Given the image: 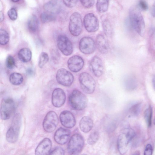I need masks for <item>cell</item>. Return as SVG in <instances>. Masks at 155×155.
Instances as JSON below:
<instances>
[{
	"label": "cell",
	"instance_id": "cell-1",
	"mask_svg": "<svg viewBox=\"0 0 155 155\" xmlns=\"http://www.w3.org/2000/svg\"><path fill=\"white\" fill-rule=\"evenodd\" d=\"M129 21L130 25L139 35H143L145 30L144 21L137 7L133 6L130 10Z\"/></svg>",
	"mask_w": 155,
	"mask_h": 155
},
{
	"label": "cell",
	"instance_id": "cell-2",
	"mask_svg": "<svg viewBox=\"0 0 155 155\" xmlns=\"http://www.w3.org/2000/svg\"><path fill=\"white\" fill-rule=\"evenodd\" d=\"M135 135L134 131L131 128H126L121 130L117 140V148L120 154H124L126 153L130 143Z\"/></svg>",
	"mask_w": 155,
	"mask_h": 155
},
{
	"label": "cell",
	"instance_id": "cell-3",
	"mask_svg": "<svg viewBox=\"0 0 155 155\" xmlns=\"http://www.w3.org/2000/svg\"><path fill=\"white\" fill-rule=\"evenodd\" d=\"M21 122V115L19 113L16 114L13 118L11 126L6 133V138L8 142L13 143L18 140Z\"/></svg>",
	"mask_w": 155,
	"mask_h": 155
},
{
	"label": "cell",
	"instance_id": "cell-4",
	"mask_svg": "<svg viewBox=\"0 0 155 155\" xmlns=\"http://www.w3.org/2000/svg\"><path fill=\"white\" fill-rule=\"evenodd\" d=\"M69 102L74 109L81 110L87 106V99L85 95L78 90L73 91L69 97Z\"/></svg>",
	"mask_w": 155,
	"mask_h": 155
},
{
	"label": "cell",
	"instance_id": "cell-5",
	"mask_svg": "<svg viewBox=\"0 0 155 155\" xmlns=\"http://www.w3.org/2000/svg\"><path fill=\"white\" fill-rule=\"evenodd\" d=\"M84 144L83 137L80 134H76L71 137L67 147V150L70 154L77 155L80 153Z\"/></svg>",
	"mask_w": 155,
	"mask_h": 155
},
{
	"label": "cell",
	"instance_id": "cell-6",
	"mask_svg": "<svg viewBox=\"0 0 155 155\" xmlns=\"http://www.w3.org/2000/svg\"><path fill=\"white\" fill-rule=\"evenodd\" d=\"M79 79L81 88L84 92L88 94L94 92L96 82L91 75L86 72H82L79 75Z\"/></svg>",
	"mask_w": 155,
	"mask_h": 155
},
{
	"label": "cell",
	"instance_id": "cell-7",
	"mask_svg": "<svg viewBox=\"0 0 155 155\" xmlns=\"http://www.w3.org/2000/svg\"><path fill=\"white\" fill-rule=\"evenodd\" d=\"M83 24L80 14L78 12L73 13L70 18L69 30L74 36H78L81 33Z\"/></svg>",
	"mask_w": 155,
	"mask_h": 155
},
{
	"label": "cell",
	"instance_id": "cell-8",
	"mask_svg": "<svg viewBox=\"0 0 155 155\" xmlns=\"http://www.w3.org/2000/svg\"><path fill=\"white\" fill-rule=\"evenodd\" d=\"M15 105L11 98L7 97L3 99L1 102L0 107V117L3 120L9 119L14 113Z\"/></svg>",
	"mask_w": 155,
	"mask_h": 155
},
{
	"label": "cell",
	"instance_id": "cell-9",
	"mask_svg": "<svg viewBox=\"0 0 155 155\" xmlns=\"http://www.w3.org/2000/svg\"><path fill=\"white\" fill-rule=\"evenodd\" d=\"M58 123V118L56 113L54 111L48 112L45 116L43 123L44 130L51 133L56 129Z\"/></svg>",
	"mask_w": 155,
	"mask_h": 155
},
{
	"label": "cell",
	"instance_id": "cell-10",
	"mask_svg": "<svg viewBox=\"0 0 155 155\" xmlns=\"http://www.w3.org/2000/svg\"><path fill=\"white\" fill-rule=\"evenodd\" d=\"M56 79L59 84L64 86L68 87L73 83L74 78L70 72L65 69L61 68L57 71Z\"/></svg>",
	"mask_w": 155,
	"mask_h": 155
},
{
	"label": "cell",
	"instance_id": "cell-11",
	"mask_svg": "<svg viewBox=\"0 0 155 155\" xmlns=\"http://www.w3.org/2000/svg\"><path fill=\"white\" fill-rule=\"evenodd\" d=\"M57 46L58 48L65 55L68 56L73 51L72 43L69 38L63 35H59L57 39Z\"/></svg>",
	"mask_w": 155,
	"mask_h": 155
},
{
	"label": "cell",
	"instance_id": "cell-12",
	"mask_svg": "<svg viewBox=\"0 0 155 155\" xmlns=\"http://www.w3.org/2000/svg\"><path fill=\"white\" fill-rule=\"evenodd\" d=\"M83 23L85 29L88 32H95L98 29V20L93 13H89L86 15L84 18Z\"/></svg>",
	"mask_w": 155,
	"mask_h": 155
},
{
	"label": "cell",
	"instance_id": "cell-13",
	"mask_svg": "<svg viewBox=\"0 0 155 155\" xmlns=\"http://www.w3.org/2000/svg\"><path fill=\"white\" fill-rule=\"evenodd\" d=\"M95 47V43L93 39L91 37H83L79 42V49L84 54H88L92 53L94 51Z\"/></svg>",
	"mask_w": 155,
	"mask_h": 155
},
{
	"label": "cell",
	"instance_id": "cell-14",
	"mask_svg": "<svg viewBox=\"0 0 155 155\" xmlns=\"http://www.w3.org/2000/svg\"><path fill=\"white\" fill-rule=\"evenodd\" d=\"M89 67L91 71L96 77H99L103 72V62L98 57L95 56L91 60Z\"/></svg>",
	"mask_w": 155,
	"mask_h": 155
},
{
	"label": "cell",
	"instance_id": "cell-15",
	"mask_svg": "<svg viewBox=\"0 0 155 155\" xmlns=\"http://www.w3.org/2000/svg\"><path fill=\"white\" fill-rule=\"evenodd\" d=\"M51 100L55 107H59L62 106L66 100V95L64 91L60 88L54 89L52 93Z\"/></svg>",
	"mask_w": 155,
	"mask_h": 155
},
{
	"label": "cell",
	"instance_id": "cell-16",
	"mask_svg": "<svg viewBox=\"0 0 155 155\" xmlns=\"http://www.w3.org/2000/svg\"><path fill=\"white\" fill-rule=\"evenodd\" d=\"M68 68L71 71L77 72L80 71L83 68L84 61L80 56L75 55L70 57L67 62Z\"/></svg>",
	"mask_w": 155,
	"mask_h": 155
},
{
	"label": "cell",
	"instance_id": "cell-17",
	"mask_svg": "<svg viewBox=\"0 0 155 155\" xmlns=\"http://www.w3.org/2000/svg\"><path fill=\"white\" fill-rule=\"evenodd\" d=\"M59 118L62 125L67 128H72L75 124V117L73 114L70 111H63L60 114Z\"/></svg>",
	"mask_w": 155,
	"mask_h": 155
},
{
	"label": "cell",
	"instance_id": "cell-18",
	"mask_svg": "<svg viewBox=\"0 0 155 155\" xmlns=\"http://www.w3.org/2000/svg\"><path fill=\"white\" fill-rule=\"evenodd\" d=\"M71 135L70 131L62 127L59 128L55 132L54 136L55 141L60 144L66 143L69 140Z\"/></svg>",
	"mask_w": 155,
	"mask_h": 155
},
{
	"label": "cell",
	"instance_id": "cell-19",
	"mask_svg": "<svg viewBox=\"0 0 155 155\" xmlns=\"http://www.w3.org/2000/svg\"><path fill=\"white\" fill-rule=\"evenodd\" d=\"M52 146L51 140L48 138H45L39 143L36 147L35 154L37 155L49 154Z\"/></svg>",
	"mask_w": 155,
	"mask_h": 155
},
{
	"label": "cell",
	"instance_id": "cell-20",
	"mask_svg": "<svg viewBox=\"0 0 155 155\" xmlns=\"http://www.w3.org/2000/svg\"><path fill=\"white\" fill-rule=\"evenodd\" d=\"M96 45L101 53L105 54L109 52L110 48L109 43L102 35L99 34L97 36Z\"/></svg>",
	"mask_w": 155,
	"mask_h": 155
},
{
	"label": "cell",
	"instance_id": "cell-21",
	"mask_svg": "<svg viewBox=\"0 0 155 155\" xmlns=\"http://www.w3.org/2000/svg\"><path fill=\"white\" fill-rule=\"evenodd\" d=\"M61 6L57 0H51L46 3L44 5V8L46 12L53 14L58 13L61 9Z\"/></svg>",
	"mask_w": 155,
	"mask_h": 155
},
{
	"label": "cell",
	"instance_id": "cell-22",
	"mask_svg": "<svg viewBox=\"0 0 155 155\" xmlns=\"http://www.w3.org/2000/svg\"><path fill=\"white\" fill-rule=\"evenodd\" d=\"M93 122L91 118L88 116H85L81 120L79 127L81 131L87 133L90 131L93 126Z\"/></svg>",
	"mask_w": 155,
	"mask_h": 155
},
{
	"label": "cell",
	"instance_id": "cell-23",
	"mask_svg": "<svg viewBox=\"0 0 155 155\" xmlns=\"http://www.w3.org/2000/svg\"><path fill=\"white\" fill-rule=\"evenodd\" d=\"M18 57L19 60L21 62L23 63L28 62L31 59L32 53L29 49L23 48L19 51Z\"/></svg>",
	"mask_w": 155,
	"mask_h": 155
},
{
	"label": "cell",
	"instance_id": "cell-24",
	"mask_svg": "<svg viewBox=\"0 0 155 155\" xmlns=\"http://www.w3.org/2000/svg\"><path fill=\"white\" fill-rule=\"evenodd\" d=\"M27 25L29 30L32 32H35L38 30L39 26V21L35 15H32L29 17Z\"/></svg>",
	"mask_w": 155,
	"mask_h": 155
},
{
	"label": "cell",
	"instance_id": "cell-25",
	"mask_svg": "<svg viewBox=\"0 0 155 155\" xmlns=\"http://www.w3.org/2000/svg\"><path fill=\"white\" fill-rule=\"evenodd\" d=\"M9 81L12 84L18 85L22 83L23 78L21 74L18 73H13L10 75Z\"/></svg>",
	"mask_w": 155,
	"mask_h": 155
},
{
	"label": "cell",
	"instance_id": "cell-26",
	"mask_svg": "<svg viewBox=\"0 0 155 155\" xmlns=\"http://www.w3.org/2000/svg\"><path fill=\"white\" fill-rule=\"evenodd\" d=\"M104 32L106 35L109 38L111 37L113 34V28L110 22L108 20H104L102 23Z\"/></svg>",
	"mask_w": 155,
	"mask_h": 155
},
{
	"label": "cell",
	"instance_id": "cell-27",
	"mask_svg": "<svg viewBox=\"0 0 155 155\" xmlns=\"http://www.w3.org/2000/svg\"><path fill=\"white\" fill-rule=\"evenodd\" d=\"M108 0H97L96 8L100 13H102L106 12L108 8Z\"/></svg>",
	"mask_w": 155,
	"mask_h": 155
},
{
	"label": "cell",
	"instance_id": "cell-28",
	"mask_svg": "<svg viewBox=\"0 0 155 155\" xmlns=\"http://www.w3.org/2000/svg\"><path fill=\"white\" fill-rule=\"evenodd\" d=\"M141 103L137 102L133 104L130 107L129 111L132 116H137L140 112L141 109Z\"/></svg>",
	"mask_w": 155,
	"mask_h": 155
},
{
	"label": "cell",
	"instance_id": "cell-29",
	"mask_svg": "<svg viewBox=\"0 0 155 155\" xmlns=\"http://www.w3.org/2000/svg\"><path fill=\"white\" fill-rule=\"evenodd\" d=\"M9 36L8 32L4 29L0 30V44L2 45L7 44L9 41Z\"/></svg>",
	"mask_w": 155,
	"mask_h": 155
},
{
	"label": "cell",
	"instance_id": "cell-30",
	"mask_svg": "<svg viewBox=\"0 0 155 155\" xmlns=\"http://www.w3.org/2000/svg\"><path fill=\"white\" fill-rule=\"evenodd\" d=\"M53 14L46 12L42 13L40 16L41 21L45 23L54 21L55 19V17Z\"/></svg>",
	"mask_w": 155,
	"mask_h": 155
},
{
	"label": "cell",
	"instance_id": "cell-31",
	"mask_svg": "<svg viewBox=\"0 0 155 155\" xmlns=\"http://www.w3.org/2000/svg\"><path fill=\"white\" fill-rule=\"evenodd\" d=\"M99 137V134L98 131L94 130L92 131L89 136L87 142L90 145H92L95 144L98 140Z\"/></svg>",
	"mask_w": 155,
	"mask_h": 155
},
{
	"label": "cell",
	"instance_id": "cell-32",
	"mask_svg": "<svg viewBox=\"0 0 155 155\" xmlns=\"http://www.w3.org/2000/svg\"><path fill=\"white\" fill-rule=\"evenodd\" d=\"M152 114V108L151 106H150L146 110L144 113L145 120L148 127L151 126Z\"/></svg>",
	"mask_w": 155,
	"mask_h": 155
},
{
	"label": "cell",
	"instance_id": "cell-33",
	"mask_svg": "<svg viewBox=\"0 0 155 155\" xmlns=\"http://www.w3.org/2000/svg\"><path fill=\"white\" fill-rule=\"evenodd\" d=\"M49 60V57L48 54L46 52H42L40 54L38 66L40 68H42L47 63Z\"/></svg>",
	"mask_w": 155,
	"mask_h": 155
},
{
	"label": "cell",
	"instance_id": "cell-34",
	"mask_svg": "<svg viewBox=\"0 0 155 155\" xmlns=\"http://www.w3.org/2000/svg\"><path fill=\"white\" fill-rule=\"evenodd\" d=\"M126 84L127 87L130 90H133L136 86V82L135 79L133 77H129L127 78Z\"/></svg>",
	"mask_w": 155,
	"mask_h": 155
},
{
	"label": "cell",
	"instance_id": "cell-35",
	"mask_svg": "<svg viewBox=\"0 0 155 155\" xmlns=\"http://www.w3.org/2000/svg\"><path fill=\"white\" fill-rule=\"evenodd\" d=\"M15 61L14 58L11 55H8L6 59V65L9 69H13L15 66Z\"/></svg>",
	"mask_w": 155,
	"mask_h": 155
},
{
	"label": "cell",
	"instance_id": "cell-36",
	"mask_svg": "<svg viewBox=\"0 0 155 155\" xmlns=\"http://www.w3.org/2000/svg\"><path fill=\"white\" fill-rule=\"evenodd\" d=\"M7 14L9 18L12 20H15L17 18V13L16 10L14 8H12L10 9L8 11Z\"/></svg>",
	"mask_w": 155,
	"mask_h": 155
},
{
	"label": "cell",
	"instance_id": "cell-37",
	"mask_svg": "<svg viewBox=\"0 0 155 155\" xmlns=\"http://www.w3.org/2000/svg\"><path fill=\"white\" fill-rule=\"evenodd\" d=\"M64 154V151L61 147H57L51 150L49 155H63Z\"/></svg>",
	"mask_w": 155,
	"mask_h": 155
},
{
	"label": "cell",
	"instance_id": "cell-38",
	"mask_svg": "<svg viewBox=\"0 0 155 155\" xmlns=\"http://www.w3.org/2000/svg\"><path fill=\"white\" fill-rule=\"evenodd\" d=\"M81 4L85 8H88L92 6L94 3V0H80Z\"/></svg>",
	"mask_w": 155,
	"mask_h": 155
},
{
	"label": "cell",
	"instance_id": "cell-39",
	"mask_svg": "<svg viewBox=\"0 0 155 155\" xmlns=\"http://www.w3.org/2000/svg\"><path fill=\"white\" fill-rule=\"evenodd\" d=\"M78 0H63L64 4L67 7L72 8L76 5Z\"/></svg>",
	"mask_w": 155,
	"mask_h": 155
},
{
	"label": "cell",
	"instance_id": "cell-40",
	"mask_svg": "<svg viewBox=\"0 0 155 155\" xmlns=\"http://www.w3.org/2000/svg\"><path fill=\"white\" fill-rule=\"evenodd\" d=\"M153 148L150 144H148L146 146L144 152V155H151L153 153Z\"/></svg>",
	"mask_w": 155,
	"mask_h": 155
},
{
	"label": "cell",
	"instance_id": "cell-41",
	"mask_svg": "<svg viewBox=\"0 0 155 155\" xmlns=\"http://www.w3.org/2000/svg\"><path fill=\"white\" fill-rule=\"evenodd\" d=\"M139 5L140 8L143 11H146L148 8V5L145 0H140Z\"/></svg>",
	"mask_w": 155,
	"mask_h": 155
},
{
	"label": "cell",
	"instance_id": "cell-42",
	"mask_svg": "<svg viewBox=\"0 0 155 155\" xmlns=\"http://www.w3.org/2000/svg\"><path fill=\"white\" fill-rule=\"evenodd\" d=\"M151 13L152 16L155 17V5H153L152 8Z\"/></svg>",
	"mask_w": 155,
	"mask_h": 155
},
{
	"label": "cell",
	"instance_id": "cell-43",
	"mask_svg": "<svg viewBox=\"0 0 155 155\" xmlns=\"http://www.w3.org/2000/svg\"><path fill=\"white\" fill-rule=\"evenodd\" d=\"M152 82L153 89L155 91V74L153 77Z\"/></svg>",
	"mask_w": 155,
	"mask_h": 155
},
{
	"label": "cell",
	"instance_id": "cell-44",
	"mask_svg": "<svg viewBox=\"0 0 155 155\" xmlns=\"http://www.w3.org/2000/svg\"><path fill=\"white\" fill-rule=\"evenodd\" d=\"M0 22H2L3 21L4 19V14L2 12H0Z\"/></svg>",
	"mask_w": 155,
	"mask_h": 155
},
{
	"label": "cell",
	"instance_id": "cell-45",
	"mask_svg": "<svg viewBox=\"0 0 155 155\" xmlns=\"http://www.w3.org/2000/svg\"><path fill=\"white\" fill-rule=\"evenodd\" d=\"M13 2H17L19 1L20 0H11Z\"/></svg>",
	"mask_w": 155,
	"mask_h": 155
},
{
	"label": "cell",
	"instance_id": "cell-46",
	"mask_svg": "<svg viewBox=\"0 0 155 155\" xmlns=\"http://www.w3.org/2000/svg\"><path fill=\"white\" fill-rule=\"evenodd\" d=\"M153 123L155 125V118H154L153 120Z\"/></svg>",
	"mask_w": 155,
	"mask_h": 155
}]
</instances>
